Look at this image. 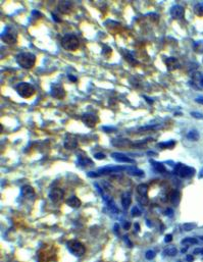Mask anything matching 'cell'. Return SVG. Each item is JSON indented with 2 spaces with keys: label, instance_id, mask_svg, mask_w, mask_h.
Returning a JSON list of instances; mask_svg holds the SVG:
<instances>
[{
  "label": "cell",
  "instance_id": "obj_16",
  "mask_svg": "<svg viewBox=\"0 0 203 262\" xmlns=\"http://www.w3.org/2000/svg\"><path fill=\"white\" fill-rule=\"evenodd\" d=\"M78 146V140L73 136H68V138L65 139L64 141V147L66 149H75Z\"/></svg>",
  "mask_w": 203,
  "mask_h": 262
},
{
  "label": "cell",
  "instance_id": "obj_22",
  "mask_svg": "<svg viewBox=\"0 0 203 262\" xmlns=\"http://www.w3.org/2000/svg\"><path fill=\"white\" fill-rule=\"evenodd\" d=\"M127 171L128 172L130 173L132 175H136V176H144V171H141V169H139L137 167H134V166H131L129 167L127 166Z\"/></svg>",
  "mask_w": 203,
  "mask_h": 262
},
{
  "label": "cell",
  "instance_id": "obj_11",
  "mask_svg": "<svg viewBox=\"0 0 203 262\" xmlns=\"http://www.w3.org/2000/svg\"><path fill=\"white\" fill-rule=\"evenodd\" d=\"M164 63L167 65V68L169 72L175 71V69H178L180 68V62L177 59L176 57H168L164 59Z\"/></svg>",
  "mask_w": 203,
  "mask_h": 262
},
{
  "label": "cell",
  "instance_id": "obj_18",
  "mask_svg": "<svg viewBox=\"0 0 203 262\" xmlns=\"http://www.w3.org/2000/svg\"><path fill=\"white\" fill-rule=\"evenodd\" d=\"M131 203H132L131 193H129V192H127V193H125V194L123 195V197H121V205H123V207H124L125 209H128L129 207H130Z\"/></svg>",
  "mask_w": 203,
  "mask_h": 262
},
{
  "label": "cell",
  "instance_id": "obj_9",
  "mask_svg": "<svg viewBox=\"0 0 203 262\" xmlns=\"http://www.w3.org/2000/svg\"><path fill=\"white\" fill-rule=\"evenodd\" d=\"M98 120V117L92 113H86L82 116V121L89 128H94Z\"/></svg>",
  "mask_w": 203,
  "mask_h": 262
},
{
  "label": "cell",
  "instance_id": "obj_24",
  "mask_svg": "<svg viewBox=\"0 0 203 262\" xmlns=\"http://www.w3.org/2000/svg\"><path fill=\"white\" fill-rule=\"evenodd\" d=\"M187 138L189 140H192V141H198L199 138H200V135L196 130H192L187 134Z\"/></svg>",
  "mask_w": 203,
  "mask_h": 262
},
{
  "label": "cell",
  "instance_id": "obj_32",
  "mask_svg": "<svg viewBox=\"0 0 203 262\" xmlns=\"http://www.w3.org/2000/svg\"><path fill=\"white\" fill-rule=\"evenodd\" d=\"M145 257H146V259H148V260L153 259V258L155 257V252L152 250H148L145 254Z\"/></svg>",
  "mask_w": 203,
  "mask_h": 262
},
{
  "label": "cell",
  "instance_id": "obj_13",
  "mask_svg": "<svg viewBox=\"0 0 203 262\" xmlns=\"http://www.w3.org/2000/svg\"><path fill=\"white\" fill-rule=\"evenodd\" d=\"M121 171H127L125 166H106L99 168L98 173L99 175H105V173H111V172H119Z\"/></svg>",
  "mask_w": 203,
  "mask_h": 262
},
{
  "label": "cell",
  "instance_id": "obj_2",
  "mask_svg": "<svg viewBox=\"0 0 203 262\" xmlns=\"http://www.w3.org/2000/svg\"><path fill=\"white\" fill-rule=\"evenodd\" d=\"M61 46L65 50L76 51L80 47V41L78 37L73 34H66L61 39Z\"/></svg>",
  "mask_w": 203,
  "mask_h": 262
},
{
  "label": "cell",
  "instance_id": "obj_29",
  "mask_svg": "<svg viewBox=\"0 0 203 262\" xmlns=\"http://www.w3.org/2000/svg\"><path fill=\"white\" fill-rule=\"evenodd\" d=\"M163 253L168 256H176L177 253H178V250L175 247H168V248H167L163 251Z\"/></svg>",
  "mask_w": 203,
  "mask_h": 262
},
{
  "label": "cell",
  "instance_id": "obj_6",
  "mask_svg": "<svg viewBox=\"0 0 203 262\" xmlns=\"http://www.w3.org/2000/svg\"><path fill=\"white\" fill-rule=\"evenodd\" d=\"M68 249L72 254H73L75 256H79V257L83 256L85 252H86L85 246L81 242L77 241V240H72V241L68 242Z\"/></svg>",
  "mask_w": 203,
  "mask_h": 262
},
{
  "label": "cell",
  "instance_id": "obj_8",
  "mask_svg": "<svg viewBox=\"0 0 203 262\" xmlns=\"http://www.w3.org/2000/svg\"><path fill=\"white\" fill-rule=\"evenodd\" d=\"M64 197V192L62 189H59V188H54V189H52L49 192L50 200L55 203L61 201Z\"/></svg>",
  "mask_w": 203,
  "mask_h": 262
},
{
  "label": "cell",
  "instance_id": "obj_20",
  "mask_svg": "<svg viewBox=\"0 0 203 262\" xmlns=\"http://www.w3.org/2000/svg\"><path fill=\"white\" fill-rule=\"evenodd\" d=\"M148 191H149V188L146 184H140V185L137 187V192H138L139 196L147 197L148 196Z\"/></svg>",
  "mask_w": 203,
  "mask_h": 262
},
{
  "label": "cell",
  "instance_id": "obj_17",
  "mask_svg": "<svg viewBox=\"0 0 203 262\" xmlns=\"http://www.w3.org/2000/svg\"><path fill=\"white\" fill-rule=\"evenodd\" d=\"M168 199H169V201H171L172 204H173L175 206H177L180 203V200H181V194H180V192L179 191H177V190H173L172 191L171 193L168 194Z\"/></svg>",
  "mask_w": 203,
  "mask_h": 262
},
{
  "label": "cell",
  "instance_id": "obj_37",
  "mask_svg": "<svg viewBox=\"0 0 203 262\" xmlns=\"http://www.w3.org/2000/svg\"><path fill=\"white\" fill-rule=\"evenodd\" d=\"M94 157L96 158V159H105V155L103 154V153H95V155H94Z\"/></svg>",
  "mask_w": 203,
  "mask_h": 262
},
{
  "label": "cell",
  "instance_id": "obj_38",
  "mask_svg": "<svg viewBox=\"0 0 203 262\" xmlns=\"http://www.w3.org/2000/svg\"><path fill=\"white\" fill-rule=\"evenodd\" d=\"M172 235H167V236H165V238H164V242L165 243H169V242H172Z\"/></svg>",
  "mask_w": 203,
  "mask_h": 262
},
{
  "label": "cell",
  "instance_id": "obj_47",
  "mask_svg": "<svg viewBox=\"0 0 203 262\" xmlns=\"http://www.w3.org/2000/svg\"><path fill=\"white\" fill-rule=\"evenodd\" d=\"M144 98H145V99H146V101H147V102H148V103H150V104H152V103H153V100H151V99H150V98H148V97H146V96H144Z\"/></svg>",
  "mask_w": 203,
  "mask_h": 262
},
{
  "label": "cell",
  "instance_id": "obj_36",
  "mask_svg": "<svg viewBox=\"0 0 203 262\" xmlns=\"http://www.w3.org/2000/svg\"><path fill=\"white\" fill-rule=\"evenodd\" d=\"M158 128L157 125H147V127H143V128H140L139 131L142 132V131H149V130H154V129Z\"/></svg>",
  "mask_w": 203,
  "mask_h": 262
},
{
  "label": "cell",
  "instance_id": "obj_19",
  "mask_svg": "<svg viewBox=\"0 0 203 262\" xmlns=\"http://www.w3.org/2000/svg\"><path fill=\"white\" fill-rule=\"evenodd\" d=\"M66 204L73 208H79L82 203H81V200L77 196H72L66 200Z\"/></svg>",
  "mask_w": 203,
  "mask_h": 262
},
{
  "label": "cell",
  "instance_id": "obj_40",
  "mask_svg": "<svg viewBox=\"0 0 203 262\" xmlns=\"http://www.w3.org/2000/svg\"><path fill=\"white\" fill-rule=\"evenodd\" d=\"M103 130H104V131H106V133H112V132H114V131H116V129H114V128H108V127H104V128H103Z\"/></svg>",
  "mask_w": 203,
  "mask_h": 262
},
{
  "label": "cell",
  "instance_id": "obj_21",
  "mask_svg": "<svg viewBox=\"0 0 203 262\" xmlns=\"http://www.w3.org/2000/svg\"><path fill=\"white\" fill-rule=\"evenodd\" d=\"M78 162H79V164L81 165H84V166H86V165H92V164H94L93 162H92V160L90 159V158H88L86 156V154L85 155H79L78 156Z\"/></svg>",
  "mask_w": 203,
  "mask_h": 262
},
{
  "label": "cell",
  "instance_id": "obj_52",
  "mask_svg": "<svg viewBox=\"0 0 203 262\" xmlns=\"http://www.w3.org/2000/svg\"><path fill=\"white\" fill-rule=\"evenodd\" d=\"M200 176H203V169H202V173L200 175Z\"/></svg>",
  "mask_w": 203,
  "mask_h": 262
},
{
  "label": "cell",
  "instance_id": "obj_44",
  "mask_svg": "<svg viewBox=\"0 0 203 262\" xmlns=\"http://www.w3.org/2000/svg\"><path fill=\"white\" fill-rule=\"evenodd\" d=\"M196 101L197 103H200V104H203V97H199V98H196Z\"/></svg>",
  "mask_w": 203,
  "mask_h": 262
},
{
  "label": "cell",
  "instance_id": "obj_45",
  "mask_svg": "<svg viewBox=\"0 0 203 262\" xmlns=\"http://www.w3.org/2000/svg\"><path fill=\"white\" fill-rule=\"evenodd\" d=\"M186 259H187V261H188V262H192V261L194 260V258L192 257V256H190V255H188V256L186 257Z\"/></svg>",
  "mask_w": 203,
  "mask_h": 262
},
{
  "label": "cell",
  "instance_id": "obj_3",
  "mask_svg": "<svg viewBox=\"0 0 203 262\" xmlns=\"http://www.w3.org/2000/svg\"><path fill=\"white\" fill-rule=\"evenodd\" d=\"M16 89L17 91V93L20 94V96H21L23 98H31L36 92L35 87L32 84L26 82L20 83L16 87Z\"/></svg>",
  "mask_w": 203,
  "mask_h": 262
},
{
  "label": "cell",
  "instance_id": "obj_46",
  "mask_svg": "<svg viewBox=\"0 0 203 262\" xmlns=\"http://www.w3.org/2000/svg\"><path fill=\"white\" fill-rule=\"evenodd\" d=\"M68 79L71 80V81H73V82H77V77H73V76H71V75L68 76Z\"/></svg>",
  "mask_w": 203,
  "mask_h": 262
},
{
  "label": "cell",
  "instance_id": "obj_23",
  "mask_svg": "<svg viewBox=\"0 0 203 262\" xmlns=\"http://www.w3.org/2000/svg\"><path fill=\"white\" fill-rule=\"evenodd\" d=\"M150 162L152 163L153 167H154V169H155L156 171L160 172V173H163V172L167 171V168H165L164 165L162 164V163H160V162H156V161H153V160H151Z\"/></svg>",
  "mask_w": 203,
  "mask_h": 262
},
{
  "label": "cell",
  "instance_id": "obj_25",
  "mask_svg": "<svg viewBox=\"0 0 203 262\" xmlns=\"http://www.w3.org/2000/svg\"><path fill=\"white\" fill-rule=\"evenodd\" d=\"M181 244L182 245H196L198 244V240L196 238H190V237H188V238H185L184 240H182V242H181Z\"/></svg>",
  "mask_w": 203,
  "mask_h": 262
},
{
  "label": "cell",
  "instance_id": "obj_49",
  "mask_svg": "<svg viewBox=\"0 0 203 262\" xmlns=\"http://www.w3.org/2000/svg\"><path fill=\"white\" fill-rule=\"evenodd\" d=\"M52 17H53V20H54L55 21H57V23H58V21H60V20H59V18H57V16H55L54 13H52Z\"/></svg>",
  "mask_w": 203,
  "mask_h": 262
},
{
  "label": "cell",
  "instance_id": "obj_14",
  "mask_svg": "<svg viewBox=\"0 0 203 262\" xmlns=\"http://www.w3.org/2000/svg\"><path fill=\"white\" fill-rule=\"evenodd\" d=\"M21 194L23 197L28 199H34V197L36 196L35 191L31 186H24L21 190Z\"/></svg>",
  "mask_w": 203,
  "mask_h": 262
},
{
  "label": "cell",
  "instance_id": "obj_4",
  "mask_svg": "<svg viewBox=\"0 0 203 262\" xmlns=\"http://www.w3.org/2000/svg\"><path fill=\"white\" fill-rule=\"evenodd\" d=\"M1 39L3 42L6 44H9V45L16 44L17 42V33L12 27L6 26L1 34Z\"/></svg>",
  "mask_w": 203,
  "mask_h": 262
},
{
  "label": "cell",
  "instance_id": "obj_1",
  "mask_svg": "<svg viewBox=\"0 0 203 262\" xmlns=\"http://www.w3.org/2000/svg\"><path fill=\"white\" fill-rule=\"evenodd\" d=\"M17 62L23 68L30 69L36 63V56L31 52H21L17 56Z\"/></svg>",
  "mask_w": 203,
  "mask_h": 262
},
{
  "label": "cell",
  "instance_id": "obj_7",
  "mask_svg": "<svg viewBox=\"0 0 203 262\" xmlns=\"http://www.w3.org/2000/svg\"><path fill=\"white\" fill-rule=\"evenodd\" d=\"M51 95L56 99H64L65 97V91L62 85L58 83H54L51 86Z\"/></svg>",
  "mask_w": 203,
  "mask_h": 262
},
{
  "label": "cell",
  "instance_id": "obj_15",
  "mask_svg": "<svg viewBox=\"0 0 203 262\" xmlns=\"http://www.w3.org/2000/svg\"><path fill=\"white\" fill-rule=\"evenodd\" d=\"M58 9L61 13L68 14L72 12L73 9V3L69 1H61L59 4H58Z\"/></svg>",
  "mask_w": 203,
  "mask_h": 262
},
{
  "label": "cell",
  "instance_id": "obj_12",
  "mask_svg": "<svg viewBox=\"0 0 203 262\" xmlns=\"http://www.w3.org/2000/svg\"><path fill=\"white\" fill-rule=\"evenodd\" d=\"M111 157L113 158V159H116V161H119V162H124V163H135L134 159H132V158L128 157L127 155H125L123 153H120V152L112 153Z\"/></svg>",
  "mask_w": 203,
  "mask_h": 262
},
{
  "label": "cell",
  "instance_id": "obj_30",
  "mask_svg": "<svg viewBox=\"0 0 203 262\" xmlns=\"http://www.w3.org/2000/svg\"><path fill=\"white\" fill-rule=\"evenodd\" d=\"M194 49L196 52L202 53L203 52V41H199L194 44Z\"/></svg>",
  "mask_w": 203,
  "mask_h": 262
},
{
  "label": "cell",
  "instance_id": "obj_41",
  "mask_svg": "<svg viewBox=\"0 0 203 262\" xmlns=\"http://www.w3.org/2000/svg\"><path fill=\"white\" fill-rule=\"evenodd\" d=\"M193 254H203V248H197L193 251Z\"/></svg>",
  "mask_w": 203,
  "mask_h": 262
},
{
  "label": "cell",
  "instance_id": "obj_53",
  "mask_svg": "<svg viewBox=\"0 0 203 262\" xmlns=\"http://www.w3.org/2000/svg\"><path fill=\"white\" fill-rule=\"evenodd\" d=\"M200 239H201V240H203V237H200Z\"/></svg>",
  "mask_w": 203,
  "mask_h": 262
},
{
  "label": "cell",
  "instance_id": "obj_35",
  "mask_svg": "<svg viewBox=\"0 0 203 262\" xmlns=\"http://www.w3.org/2000/svg\"><path fill=\"white\" fill-rule=\"evenodd\" d=\"M191 115L194 117V119H203V113L200 112H197V111H192Z\"/></svg>",
  "mask_w": 203,
  "mask_h": 262
},
{
  "label": "cell",
  "instance_id": "obj_48",
  "mask_svg": "<svg viewBox=\"0 0 203 262\" xmlns=\"http://www.w3.org/2000/svg\"><path fill=\"white\" fill-rule=\"evenodd\" d=\"M172 209H168L167 211H165V214H168V215H169V216L172 215Z\"/></svg>",
  "mask_w": 203,
  "mask_h": 262
},
{
  "label": "cell",
  "instance_id": "obj_43",
  "mask_svg": "<svg viewBox=\"0 0 203 262\" xmlns=\"http://www.w3.org/2000/svg\"><path fill=\"white\" fill-rule=\"evenodd\" d=\"M130 227H131V223L129 222V221H125L124 223V228L125 230H130Z\"/></svg>",
  "mask_w": 203,
  "mask_h": 262
},
{
  "label": "cell",
  "instance_id": "obj_5",
  "mask_svg": "<svg viewBox=\"0 0 203 262\" xmlns=\"http://www.w3.org/2000/svg\"><path fill=\"white\" fill-rule=\"evenodd\" d=\"M173 173H176V175H178L183 179H188L194 175L195 169L193 167L187 166V165H184L182 163H178L176 165L175 169H173Z\"/></svg>",
  "mask_w": 203,
  "mask_h": 262
},
{
  "label": "cell",
  "instance_id": "obj_50",
  "mask_svg": "<svg viewBox=\"0 0 203 262\" xmlns=\"http://www.w3.org/2000/svg\"><path fill=\"white\" fill-rule=\"evenodd\" d=\"M119 228H120V227H119V224H116H116H114V231H116V232H119Z\"/></svg>",
  "mask_w": 203,
  "mask_h": 262
},
{
  "label": "cell",
  "instance_id": "obj_28",
  "mask_svg": "<svg viewBox=\"0 0 203 262\" xmlns=\"http://www.w3.org/2000/svg\"><path fill=\"white\" fill-rule=\"evenodd\" d=\"M176 145V141H169V142H164V143H159L158 146L162 149H172L173 148V146Z\"/></svg>",
  "mask_w": 203,
  "mask_h": 262
},
{
  "label": "cell",
  "instance_id": "obj_42",
  "mask_svg": "<svg viewBox=\"0 0 203 262\" xmlns=\"http://www.w3.org/2000/svg\"><path fill=\"white\" fill-rule=\"evenodd\" d=\"M125 244H127L129 247H132L133 246V244H132V242L130 241V240H129V237H125Z\"/></svg>",
  "mask_w": 203,
  "mask_h": 262
},
{
  "label": "cell",
  "instance_id": "obj_10",
  "mask_svg": "<svg viewBox=\"0 0 203 262\" xmlns=\"http://www.w3.org/2000/svg\"><path fill=\"white\" fill-rule=\"evenodd\" d=\"M171 16L173 20H180L185 16V8L181 5H173L171 8Z\"/></svg>",
  "mask_w": 203,
  "mask_h": 262
},
{
  "label": "cell",
  "instance_id": "obj_31",
  "mask_svg": "<svg viewBox=\"0 0 203 262\" xmlns=\"http://www.w3.org/2000/svg\"><path fill=\"white\" fill-rule=\"evenodd\" d=\"M183 230L186 231V232H190L192 231L193 228L196 227V223H184L183 224Z\"/></svg>",
  "mask_w": 203,
  "mask_h": 262
},
{
  "label": "cell",
  "instance_id": "obj_27",
  "mask_svg": "<svg viewBox=\"0 0 203 262\" xmlns=\"http://www.w3.org/2000/svg\"><path fill=\"white\" fill-rule=\"evenodd\" d=\"M194 12L197 16H203V3H197L194 6Z\"/></svg>",
  "mask_w": 203,
  "mask_h": 262
},
{
  "label": "cell",
  "instance_id": "obj_51",
  "mask_svg": "<svg viewBox=\"0 0 203 262\" xmlns=\"http://www.w3.org/2000/svg\"><path fill=\"white\" fill-rule=\"evenodd\" d=\"M135 227H136V231H137V232H139V230H140V227H139V224H138V223H135Z\"/></svg>",
  "mask_w": 203,
  "mask_h": 262
},
{
  "label": "cell",
  "instance_id": "obj_34",
  "mask_svg": "<svg viewBox=\"0 0 203 262\" xmlns=\"http://www.w3.org/2000/svg\"><path fill=\"white\" fill-rule=\"evenodd\" d=\"M138 201H139V203H141L142 205H148V202H149V200H148V197H142V196H140V197H138Z\"/></svg>",
  "mask_w": 203,
  "mask_h": 262
},
{
  "label": "cell",
  "instance_id": "obj_39",
  "mask_svg": "<svg viewBox=\"0 0 203 262\" xmlns=\"http://www.w3.org/2000/svg\"><path fill=\"white\" fill-rule=\"evenodd\" d=\"M88 176H90V178H96V176H99V173H96L95 171H90L88 172Z\"/></svg>",
  "mask_w": 203,
  "mask_h": 262
},
{
  "label": "cell",
  "instance_id": "obj_26",
  "mask_svg": "<svg viewBox=\"0 0 203 262\" xmlns=\"http://www.w3.org/2000/svg\"><path fill=\"white\" fill-rule=\"evenodd\" d=\"M125 59L127 60L129 63H131V64H137L138 63V61L136 60L134 57H133L132 53L129 52V51H127V50L125 51Z\"/></svg>",
  "mask_w": 203,
  "mask_h": 262
},
{
  "label": "cell",
  "instance_id": "obj_33",
  "mask_svg": "<svg viewBox=\"0 0 203 262\" xmlns=\"http://www.w3.org/2000/svg\"><path fill=\"white\" fill-rule=\"evenodd\" d=\"M131 212H132V215L134 216V217H137V216L141 215V211H140L137 206H134V207L132 208V211H131Z\"/></svg>",
  "mask_w": 203,
  "mask_h": 262
}]
</instances>
